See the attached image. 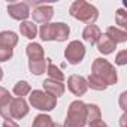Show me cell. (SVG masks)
<instances>
[{
	"label": "cell",
	"mask_w": 127,
	"mask_h": 127,
	"mask_svg": "<svg viewBox=\"0 0 127 127\" xmlns=\"http://www.w3.org/2000/svg\"><path fill=\"white\" fill-rule=\"evenodd\" d=\"M70 17H73L75 20H79L81 23H85L87 26L94 24L99 18V11L96 6H93L88 2H84V0H76L70 5L69 9Z\"/></svg>",
	"instance_id": "6da1fadb"
},
{
	"label": "cell",
	"mask_w": 127,
	"mask_h": 127,
	"mask_svg": "<svg viewBox=\"0 0 127 127\" xmlns=\"http://www.w3.org/2000/svg\"><path fill=\"white\" fill-rule=\"evenodd\" d=\"M91 75L96 76V78H99L108 87L117 84V81H118V75H117L115 66H112L111 63L108 60H105V58H96L93 61Z\"/></svg>",
	"instance_id": "7a4b0ae2"
},
{
	"label": "cell",
	"mask_w": 127,
	"mask_h": 127,
	"mask_svg": "<svg viewBox=\"0 0 127 127\" xmlns=\"http://www.w3.org/2000/svg\"><path fill=\"white\" fill-rule=\"evenodd\" d=\"M42 40H57V42H64L67 40L70 34V27L64 23H54V24H43L39 30Z\"/></svg>",
	"instance_id": "3957f363"
},
{
	"label": "cell",
	"mask_w": 127,
	"mask_h": 127,
	"mask_svg": "<svg viewBox=\"0 0 127 127\" xmlns=\"http://www.w3.org/2000/svg\"><path fill=\"white\" fill-rule=\"evenodd\" d=\"M87 103L82 100H73L69 105L64 127H85L87 124Z\"/></svg>",
	"instance_id": "277c9868"
},
{
	"label": "cell",
	"mask_w": 127,
	"mask_h": 127,
	"mask_svg": "<svg viewBox=\"0 0 127 127\" xmlns=\"http://www.w3.org/2000/svg\"><path fill=\"white\" fill-rule=\"evenodd\" d=\"M29 102L34 109L49 112L57 106V99L42 90H33L29 96Z\"/></svg>",
	"instance_id": "5b68a950"
},
{
	"label": "cell",
	"mask_w": 127,
	"mask_h": 127,
	"mask_svg": "<svg viewBox=\"0 0 127 127\" xmlns=\"http://www.w3.org/2000/svg\"><path fill=\"white\" fill-rule=\"evenodd\" d=\"M64 57H66L69 64H73V66L79 64V63L84 60V57H85V46H84V43L79 42V40H72L67 45V48L64 49Z\"/></svg>",
	"instance_id": "8992f818"
},
{
	"label": "cell",
	"mask_w": 127,
	"mask_h": 127,
	"mask_svg": "<svg viewBox=\"0 0 127 127\" xmlns=\"http://www.w3.org/2000/svg\"><path fill=\"white\" fill-rule=\"evenodd\" d=\"M29 105L27 102L23 99V97H15L11 100L9 106H8V111H9V117L11 120H21L24 118L27 114H29Z\"/></svg>",
	"instance_id": "52a82bcc"
},
{
	"label": "cell",
	"mask_w": 127,
	"mask_h": 127,
	"mask_svg": "<svg viewBox=\"0 0 127 127\" xmlns=\"http://www.w3.org/2000/svg\"><path fill=\"white\" fill-rule=\"evenodd\" d=\"M8 14L11 18L17 20V21H26L30 15V9H29V3L26 2H17V3H9L8 5Z\"/></svg>",
	"instance_id": "ba28073f"
},
{
	"label": "cell",
	"mask_w": 127,
	"mask_h": 127,
	"mask_svg": "<svg viewBox=\"0 0 127 127\" xmlns=\"http://www.w3.org/2000/svg\"><path fill=\"white\" fill-rule=\"evenodd\" d=\"M67 88L75 96H84L88 90L87 79L81 75H70L67 78Z\"/></svg>",
	"instance_id": "9c48e42d"
},
{
	"label": "cell",
	"mask_w": 127,
	"mask_h": 127,
	"mask_svg": "<svg viewBox=\"0 0 127 127\" xmlns=\"http://www.w3.org/2000/svg\"><path fill=\"white\" fill-rule=\"evenodd\" d=\"M52 15H54V8L51 5H37L34 8V11L32 12L33 20L36 23L42 24V26L43 24H48L49 20L52 18Z\"/></svg>",
	"instance_id": "30bf717a"
},
{
	"label": "cell",
	"mask_w": 127,
	"mask_h": 127,
	"mask_svg": "<svg viewBox=\"0 0 127 127\" xmlns=\"http://www.w3.org/2000/svg\"><path fill=\"white\" fill-rule=\"evenodd\" d=\"M43 90H45V93H48V94H51L52 97H60V96H63L64 94V84L63 82H60V81H54V79H45L43 81Z\"/></svg>",
	"instance_id": "8fae6325"
},
{
	"label": "cell",
	"mask_w": 127,
	"mask_h": 127,
	"mask_svg": "<svg viewBox=\"0 0 127 127\" xmlns=\"http://www.w3.org/2000/svg\"><path fill=\"white\" fill-rule=\"evenodd\" d=\"M100 36H102V32H100V29H99L96 24H90V26H87V27L84 29V32H82V37H84V40H85L87 43H90V45L97 43V40L100 39Z\"/></svg>",
	"instance_id": "7c38bea8"
},
{
	"label": "cell",
	"mask_w": 127,
	"mask_h": 127,
	"mask_svg": "<svg viewBox=\"0 0 127 127\" xmlns=\"http://www.w3.org/2000/svg\"><path fill=\"white\" fill-rule=\"evenodd\" d=\"M26 52H27V57H29V61H39V60H45V51L43 48L36 43V42H32L26 46Z\"/></svg>",
	"instance_id": "4fadbf2b"
},
{
	"label": "cell",
	"mask_w": 127,
	"mask_h": 127,
	"mask_svg": "<svg viewBox=\"0 0 127 127\" xmlns=\"http://www.w3.org/2000/svg\"><path fill=\"white\" fill-rule=\"evenodd\" d=\"M115 45L117 43H124L126 40H127V33L124 32V30H121V29H118V27H115V26H111V27H108V30H106V33H105Z\"/></svg>",
	"instance_id": "5bb4252c"
},
{
	"label": "cell",
	"mask_w": 127,
	"mask_h": 127,
	"mask_svg": "<svg viewBox=\"0 0 127 127\" xmlns=\"http://www.w3.org/2000/svg\"><path fill=\"white\" fill-rule=\"evenodd\" d=\"M97 49H99V52L100 54H103V55H108V54H112L114 51H115V48H117V45L106 36V34H102L100 36V39L97 40Z\"/></svg>",
	"instance_id": "9a60e30c"
},
{
	"label": "cell",
	"mask_w": 127,
	"mask_h": 127,
	"mask_svg": "<svg viewBox=\"0 0 127 127\" xmlns=\"http://www.w3.org/2000/svg\"><path fill=\"white\" fill-rule=\"evenodd\" d=\"M18 43V36L15 32H0V45L2 46H8V48H12Z\"/></svg>",
	"instance_id": "2e32d148"
},
{
	"label": "cell",
	"mask_w": 127,
	"mask_h": 127,
	"mask_svg": "<svg viewBox=\"0 0 127 127\" xmlns=\"http://www.w3.org/2000/svg\"><path fill=\"white\" fill-rule=\"evenodd\" d=\"M20 33L27 39H34L37 34V26L32 21H24L20 26Z\"/></svg>",
	"instance_id": "e0dca14e"
},
{
	"label": "cell",
	"mask_w": 127,
	"mask_h": 127,
	"mask_svg": "<svg viewBox=\"0 0 127 127\" xmlns=\"http://www.w3.org/2000/svg\"><path fill=\"white\" fill-rule=\"evenodd\" d=\"M46 73L49 75V79H54V81H60L63 82L64 81V73L60 70V67H57L51 60H48V66H46Z\"/></svg>",
	"instance_id": "ac0fdd59"
},
{
	"label": "cell",
	"mask_w": 127,
	"mask_h": 127,
	"mask_svg": "<svg viewBox=\"0 0 127 127\" xmlns=\"http://www.w3.org/2000/svg\"><path fill=\"white\" fill-rule=\"evenodd\" d=\"M46 66H48V60H39V61H29V69L33 75L39 76L43 72H46Z\"/></svg>",
	"instance_id": "d6986e66"
},
{
	"label": "cell",
	"mask_w": 127,
	"mask_h": 127,
	"mask_svg": "<svg viewBox=\"0 0 127 127\" xmlns=\"http://www.w3.org/2000/svg\"><path fill=\"white\" fill-rule=\"evenodd\" d=\"M32 127H54V121L46 114H39L34 117Z\"/></svg>",
	"instance_id": "ffe728a7"
},
{
	"label": "cell",
	"mask_w": 127,
	"mask_h": 127,
	"mask_svg": "<svg viewBox=\"0 0 127 127\" xmlns=\"http://www.w3.org/2000/svg\"><path fill=\"white\" fill-rule=\"evenodd\" d=\"M85 106H87V124L91 123V121H96V120H100L102 118L100 108L96 103H88Z\"/></svg>",
	"instance_id": "44dd1931"
},
{
	"label": "cell",
	"mask_w": 127,
	"mask_h": 127,
	"mask_svg": "<svg viewBox=\"0 0 127 127\" xmlns=\"http://www.w3.org/2000/svg\"><path fill=\"white\" fill-rule=\"evenodd\" d=\"M30 91H32V87H30V84H29L27 81H18V82L15 84V87H14V93H15V96H18V97H24V96H27Z\"/></svg>",
	"instance_id": "7402d4cb"
},
{
	"label": "cell",
	"mask_w": 127,
	"mask_h": 127,
	"mask_svg": "<svg viewBox=\"0 0 127 127\" xmlns=\"http://www.w3.org/2000/svg\"><path fill=\"white\" fill-rule=\"evenodd\" d=\"M87 84H88L90 88H93V90H96V91H105V90L108 88V85H106L105 82H102L99 78L93 76L91 73H90V76H88V79H87Z\"/></svg>",
	"instance_id": "603a6c76"
},
{
	"label": "cell",
	"mask_w": 127,
	"mask_h": 127,
	"mask_svg": "<svg viewBox=\"0 0 127 127\" xmlns=\"http://www.w3.org/2000/svg\"><path fill=\"white\" fill-rule=\"evenodd\" d=\"M12 99H14V97L11 96V93H9L6 88L0 87V108L8 106V105L11 103V100H12Z\"/></svg>",
	"instance_id": "cb8c5ba5"
},
{
	"label": "cell",
	"mask_w": 127,
	"mask_h": 127,
	"mask_svg": "<svg viewBox=\"0 0 127 127\" xmlns=\"http://www.w3.org/2000/svg\"><path fill=\"white\" fill-rule=\"evenodd\" d=\"M115 21H117V24L121 27V30L126 29V27H127V12H126L124 9H118L117 14H115Z\"/></svg>",
	"instance_id": "d4e9b609"
},
{
	"label": "cell",
	"mask_w": 127,
	"mask_h": 127,
	"mask_svg": "<svg viewBox=\"0 0 127 127\" xmlns=\"http://www.w3.org/2000/svg\"><path fill=\"white\" fill-rule=\"evenodd\" d=\"M12 55H14V49L12 48L0 45V61H8V60L12 58Z\"/></svg>",
	"instance_id": "484cf974"
},
{
	"label": "cell",
	"mask_w": 127,
	"mask_h": 127,
	"mask_svg": "<svg viewBox=\"0 0 127 127\" xmlns=\"http://www.w3.org/2000/svg\"><path fill=\"white\" fill-rule=\"evenodd\" d=\"M115 63L118 66H126L127 64V51L123 49L117 54V58H115Z\"/></svg>",
	"instance_id": "4316f807"
},
{
	"label": "cell",
	"mask_w": 127,
	"mask_h": 127,
	"mask_svg": "<svg viewBox=\"0 0 127 127\" xmlns=\"http://www.w3.org/2000/svg\"><path fill=\"white\" fill-rule=\"evenodd\" d=\"M88 127H108V124L100 118V120H96V121L88 123Z\"/></svg>",
	"instance_id": "83f0119b"
},
{
	"label": "cell",
	"mask_w": 127,
	"mask_h": 127,
	"mask_svg": "<svg viewBox=\"0 0 127 127\" xmlns=\"http://www.w3.org/2000/svg\"><path fill=\"white\" fill-rule=\"evenodd\" d=\"M3 127H20L14 120H5L3 121Z\"/></svg>",
	"instance_id": "f1b7e54d"
},
{
	"label": "cell",
	"mask_w": 127,
	"mask_h": 127,
	"mask_svg": "<svg viewBox=\"0 0 127 127\" xmlns=\"http://www.w3.org/2000/svg\"><path fill=\"white\" fill-rule=\"evenodd\" d=\"M2 78H3V70H2V67H0V81H2Z\"/></svg>",
	"instance_id": "f546056e"
},
{
	"label": "cell",
	"mask_w": 127,
	"mask_h": 127,
	"mask_svg": "<svg viewBox=\"0 0 127 127\" xmlns=\"http://www.w3.org/2000/svg\"><path fill=\"white\" fill-rule=\"evenodd\" d=\"M54 127H61V126H58V124H54Z\"/></svg>",
	"instance_id": "4dcf8cb0"
}]
</instances>
